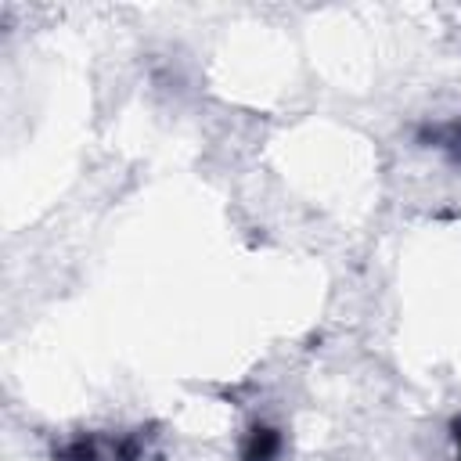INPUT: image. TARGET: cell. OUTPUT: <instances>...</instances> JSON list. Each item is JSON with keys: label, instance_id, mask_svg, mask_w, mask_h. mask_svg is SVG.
Wrapping results in <instances>:
<instances>
[{"label": "cell", "instance_id": "2", "mask_svg": "<svg viewBox=\"0 0 461 461\" xmlns=\"http://www.w3.org/2000/svg\"><path fill=\"white\" fill-rule=\"evenodd\" d=\"M281 450H285L281 429H274V425H267V421H252L249 432H245V439H241L238 457H241V461H277Z\"/></svg>", "mask_w": 461, "mask_h": 461}, {"label": "cell", "instance_id": "3", "mask_svg": "<svg viewBox=\"0 0 461 461\" xmlns=\"http://www.w3.org/2000/svg\"><path fill=\"white\" fill-rule=\"evenodd\" d=\"M450 436H454V447H457V457L454 461H461V414L450 421Z\"/></svg>", "mask_w": 461, "mask_h": 461}, {"label": "cell", "instance_id": "1", "mask_svg": "<svg viewBox=\"0 0 461 461\" xmlns=\"http://www.w3.org/2000/svg\"><path fill=\"white\" fill-rule=\"evenodd\" d=\"M148 432H79L54 447V461H144Z\"/></svg>", "mask_w": 461, "mask_h": 461}]
</instances>
